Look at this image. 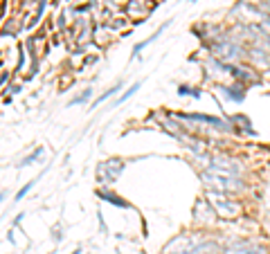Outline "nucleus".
Wrapping results in <instances>:
<instances>
[{
	"instance_id": "f257e3e1",
	"label": "nucleus",
	"mask_w": 270,
	"mask_h": 254,
	"mask_svg": "<svg viewBox=\"0 0 270 254\" xmlns=\"http://www.w3.org/2000/svg\"><path fill=\"white\" fill-rule=\"evenodd\" d=\"M198 178L203 183V189L221 191L227 196H239V198H248L252 191L250 178H239V175H225L216 173V171H198Z\"/></svg>"
},
{
	"instance_id": "f03ea898",
	"label": "nucleus",
	"mask_w": 270,
	"mask_h": 254,
	"mask_svg": "<svg viewBox=\"0 0 270 254\" xmlns=\"http://www.w3.org/2000/svg\"><path fill=\"white\" fill-rule=\"evenodd\" d=\"M203 196L214 207L221 225L223 223H237V221L246 219L248 205H246V200L239 198V196H227V194H221V191H210V189L203 191Z\"/></svg>"
},
{
	"instance_id": "7ed1b4c3",
	"label": "nucleus",
	"mask_w": 270,
	"mask_h": 254,
	"mask_svg": "<svg viewBox=\"0 0 270 254\" xmlns=\"http://www.w3.org/2000/svg\"><path fill=\"white\" fill-rule=\"evenodd\" d=\"M207 171H216V173H225V175H239V178H248V162L241 155L225 151V149H216L212 153V167Z\"/></svg>"
},
{
	"instance_id": "20e7f679",
	"label": "nucleus",
	"mask_w": 270,
	"mask_h": 254,
	"mask_svg": "<svg viewBox=\"0 0 270 254\" xmlns=\"http://www.w3.org/2000/svg\"><path fill=\"white\" fill-rule=\"evenodd\" d=\"M221 254H270V247L261 238L234 236V238H223Z\"/></svg>"
},
{
	"instance_id": "39448f33",
	"label": "nucleus",
	"mask_w": 270,
	"mask_h": 254,
	"mask_svg": "<svg viewBox=\"0 0 270 254\" xmlns=\"http://www.w3.org/2000/svg\"><path fill=\"white\" fill-rule=\"evenodd\" d=\"M200 230H183L176 236H171L158 254H196V245H198Z\"/></svg>"
},
{
	"instance_id": "423d86ee",
	"label": "nucleus",
	"mask_w": 270,
	"mask_h": 254,
	"mask_svg": "<svg viewBox=\"0 0 270 254\" xmlns=\"http://www.w3.org/2000/svg\"><path fill=\"white\" fill-rule=\"evenodd\" d=\"M124 169H126V158H119V155H113V158H106L97 164L95 169V183L97 187H113L122 178Z\"/></svg>"
},
{
	"instance_id": "0eeeda50",
	"label": "nucleus",
	"mask_w": 270,
	"mask_h": 254,
	"mask_svg": "<svg viewBox=\"0 0 270 254\" xmlns=\"http://www.w3.org/2000/svg\"><path fill=\"white\" fill-rule=\"evenodd\" d=\"M191 227L194 230H219L221 227L219 216H216L214 207L210 205L205 196L196 198L194 207H191Z\"/></svg>"
},
{
	"instance_id": "6e6552de",
	"label": "nucleus",
	"mask_w": 270,
	"mask_h": 254,
	"mask_svg": "<svg viewBox=\"0 0 270 254\" xmlns=\"http://www.w3.org/2000/svg\"><path fill=\"white\" fill-rule=\"evenodd\" d=\"M158 7H160V0H128V3L124 5L122 14L131 20L133 27H140V25L147 23V18L151 16Z\"/></svg>"
},
{
	"instance_id": "1a4fd4ad",
	"label": "nucleus",
	"mask_w": 270,
	"mask_h": 254,
	"mask_svg": "<svg viewBox=\"0 0 270 254\" xmlns=\"http://www.w3.org/2000/svg\"><path fill=\"white\" fill-rule=\"evenodd\" d=\"M216 90H219V95L227 103L241 106V103L248 99V90H250V88H246L243 84H239V81H227V84H216Z\"/></svg>"
},
{
	"instance_id": "9d476101",
	"label": "nucleus",
	"mask_w": 270,
	"mask_h": 254,
	"mask_svg": "<svg viewBox=\"0 0 270 254\" xmlns=\"http://www.w3.org/2000/svg\"><path fill=\"white\" fill-rule=\"evenodd\" d=\"M227 122L232 124V131H234V137H257V128L250 122V117L243 115V113H234V115H227Z\"/></svg>"
},
{
	"instance_id": "9b49d317",
	"label": "nucleus",
	"mask_w": 270,
	"mask_h": 254,
	"mask_svg": "<svg viewBox=\"0 0 270 254\" xmlns=\"http://www.w3.org/2000/svg\"><path fill=\"white\" fill-rule=\"evenodd\" d=\"M95 196H97L99 200H104V203L117 207V209H135L133 203H128V200L124 198L122 194H117L113 187H97V189H95Z\"/></svg>"
},
{
	"instance_id": "f8f14e48",
	"label": "nucleus",
	"mask_w": 270,
	"mask_h": 254,
	"mask_svg": "<svg viewBox=\"0 0 270 254\" xmlns=\"http://www.w3.org/2000/svg\"><path fill=\"white\" fill-rule=\"evenodd\" d=\"M25 32V20L23 16H9L5 18V23L0 25V39H18V34Z\"/></svg>"
},
{
	"instance_id": "ddd939ff",
	"label": "nucleus",
	"mask_w": 270,
	"mask_h": 254,
	"mask_svg": "<svg viewBox=\"0 0 270 254\" xmlns=\"http://www.w3.org/2000/svg\"><path fill=\"white\" fill-rule=\"evenodd\" d=\"M122 90H124V81L119 79V81H115V84H113V86H108L106 90L102 92V95H97V97H95V99H92V103H90V106H88V108H90V111H95V108H99L102 103H106L108 99H113V97H115L117 92H122Z\"/></svg>"
},
{
	"instance_id": "4468645a",
	"label": "nucleus",
	"mask_w": 270,
	"mask_h": 254,
	"mask_svg": "<svg viewBox=\"0 0 270 254\" xmlns=\"http://www.w3.org/2000/svg\"><path fill=\"white\" fill-rule=\"evenodd\" d=\"M92 99H95V88L92 86H88V88H84L81 92H77L75 97H72L70 101L65 103L68 108H77V106H90L92 103Z\"/></svg>"
},
{
	"instance_id": "2eb2a0df",
	"label": "nucleus",
	"mask_w": 270,
	"mask_h": 254,
	"mask_svg": "<svg viewBox=\"0 0 270 254\" xmlns=\"http://www.w3.org/2000/svg\"><path fill=\"white\" fill-rule=\"evenodd\" d=\"M142 86H144V81H142V79H138L135 84H131L128 88H124V90H122V95H119L117 99H115V106H124V103H126L128 99H131V97H135L140 90H142Z\"/></svg>"
},
{
	"instance_id": "dca6fc26",
	"label": "nucleus",
	"mask_w": 270,
	"mask_h": 254,
	"mask_svg": "<svg viewBox=\"0 0 270 254\" xmlns=\"http://www.w3.org/2000/svg\"><path fill=\"white\" fill-rule=\"evenodd\" d=\"M178 97H191V99H203V88L200 86H194V84H178L176 88Z\"/></svg>"
},
{
	"instance_id": "f3484780",
	"label": "nucleus",
	"mask_w": 270,
	"mask_h": 254,
	"mask_svg": "<svg viewBox=\"0 0 270 254\" xmlns=\"http://www.w3.org/2000/svg\"><path fill=\"white\" fill-rule=\"evenodd\" d=\"M41 63H43L41 59H29V65L25 68L23 77H20V81H23V84H29V81H34L36 75L41 72Z\"/></svg>"
},
{
	"instance_id": "a211bd4d",
	"label": "nucleus",
	"mask_w": 270,
	"mask_h": 254,
	"mask_svg": "<svg viewBox=\"0 0 270 254\" xmlns=\"http://www.w3.org/2000/svg\"><path fill=\"white\" fill-rule=\"evenodd\" d=\"M43 155H45V147H34V151H32V153H27V155H25V158H23V160H20V162L16 164V167H18V169H25V167H32V164H34V162H39V160H41V158H43Z\"/></svg>"
},
{
	"instance_id": "6ab92c4d",
	"label": "nucleus",
	"mask_w": 270,
	"mask_h": 254,
	"mask_svg": "<svg viewBox=\"0 0 270 254\" xmlns=\"http://www.w3.org/2000/svg\"><path fill=\"white\" fill-rule=\"evenodd\" d=\"M39 178H41V175H36V178H32L27 185H23V187H20V189L16 191V196H14V203H20V200H23L25 196H27L29 191H32L34 187H36V183H39Z\"/></svg>"
},
{
	"instance_id": "aec40b11",
	"label": "nucleus",
	"mask_w": 270,
	"mask_h": 254,
	"mask_svg": "<svg viewBox=\"0 0 270 254\" xmlns=\"http://www.w3.org/2000/svg\"><path fill=\"white\" fill-rule=\"evenodd\" d=\"M23 90V81H16V79H12L7 86L3 88V95H9V97H14V95H18V92Z\"/></svg>"
},
{
	"instance_id": "412c9836",
	"label": "nucleus",
	"mask_w": 270,
	"mask_h": 254,
	"mask_svg": "<svg viewBox=\"0 0 270 254\" xmlns=\"http://www.w3.org/2000/svg\"><path fill=\"white\" fill-rule=\"evenodd\" d=\"M7 5L9 0H0V25L5 23V16H7Z\"/></svg>"
},
{
	"instance_id": "4be33fe9",
	"label": "nucleus",
	"mask_w": 270,
	"mask_h": 254,
	"mask_svg": "<svg viewBox=\"0 0 270 254\" xmlns=\"http://www.w3.org/2000/svg\"><path fill=\"white\" fill-rule=\"evenodd\" d=\"M12 79H14V77H12V72H0V88H5V86H7Z\"/></svg>"
},
{
	"instance_id": "5701e85b",
	"label": "nucleus",
	"mask_w": 270,
	"mask_h": 254,
	"mask_svg": "<svg viewBox=\"0 0 270 254\" xmlns=\"http://www.w3.org/2000/svg\"><path fill=\"white\" fill-rule=\"evenodd\" d=\"M97 221H99L102 234H108V227H106V221H104V214H102V209H97Z\"/></svg>"
},
{
	"instance_id": "b1692460",
	"label": "nucleus",
	"mask_w": 270,
	"mask_h": 254,
	"mask_svg": "<svg viewBox=\"0 0 270 254\" xmlns=\"http://www.w3.org/2000/svg\"><path fill=\"white\" fill-rule=\"evenodd\" d=\"M23 219H25V214L20 211V214H16V219H14V225L12 227H20V223H23Z\"/></svg>"
},
{
	"instance_id": "393cba45",
	"label": "nucleus",
	"mask_w": 270,
	"mask_h": 254,
	"mask_svg": "<svg viewBox=\"0 0 270 254\" xmlns=\"http://www.w3.org/2000/svg\"><path fill=\"white\" fill-rule=\"evenodd\" d=\"M7 241L12 243V245H16V238H14V227H9V232H7Z\"/></svg>"
},
{
	"instance_id": "a878e982",
	"label": "nucleus",
	"mask_w": 270,
	"mask_h": 254,
	"mask_svg": "<svg viewBox=\"0 0 270 254\" xmlns=\"http://www.w3.org/2000/svg\"><path fill=\"white\" fill-rule=\"evenodd\" d=\"M70 254H86V252H84V247H75Z\"/></svg>"
},
{
	"instance_id": "bb28decb",
	"label": "nucleus",
	"mask_w": 270,
	"mask_h": 254,
	"mask_svg": "<svg viewBox=\"0 0 270 254\" xmlns=\"http://www.w3.org/2000/svg\"><path fill=\"white\" fill-rule=\"evenodd\" d=\"M5 198H7V191H0V205L5 203Z\"/></svg>"
},
{
	"instance_id": "cd10ccee",
	"label": "nucleus",
	"mask_w": 270,
	"mask_h": 254,
	"mask_svg": "<svg viewBox=\"0 0 270 254\" xmlns=\"http://www.w3.org/2000/svg\"><path fill=\"white\" fill-rule=\"evenodd\" d=\"M187 3H198V0H187Z\"/></svg>"
},
{
	"instance_id": "c85d7f7f",
	"label": "nucleus",
	"mask_w": 270,
	"mask_h": 254,
	"mask_svg": "<svg viewBox=\"0 0 270 254\" xmlns=\"http://www.w3.org/2000/svg\"><path fill=\"white\" fill-rule=\"evenodd\" d=\"M117 254H124V252H117Z\"/></svg>"
}]
</instances>
